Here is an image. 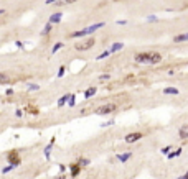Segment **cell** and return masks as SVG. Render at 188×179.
<instances>
[{"label": "cell", "mask_w": 188, "mask_h": 179, "mask_svg": "<svg viewBox=\"0 0 188 179\" xmlns=\"http://www.w3.org/2000/svg\"><path fill=\"white\" fill-rule=\"evenodd\" d=\"M114 122H116V120H109V122H107V123H102V126H107V125H114Z\"/></svg>", "instance_id": "d6a6232c"}, {"label": "cell", "mask_w": 188, "mask_h": 179, "mask_svg": "<svg viewBox=\"0 0 188 179\" xmlns=\"http://www.w3.org/2000/svg\"><path fill=\"white\" fill-rule=\"evenodd\" d=\"M51 28H53V25L48 21V23L45 25V28L41 30V36H46V35H50V31H51Z\"/></svg>", "instance_id": "4fadbf2b"}, {"label": "cell", "mask_w": 188, "mask_h": 179, "mask_svg": "<svg viewBox=\"0 0 188 179\" xmlns=\"http://www.w3.org/2000/svg\"><path fill=\"white\" fill-rule=\"evenodd\" d=\"M27 89H28V91H38L40 85L38 84H27Z\"/></svg>", "instance_id": "484cf974"}, {"label": "cell", "mask_w": 188, "mask_h": 179, "mask_svg": "<svg viewBox=\"0 0 188 179\" xmlns=\"http://www.w3.org/2000/svg\"><path fill=\"white\" fill-rule=\"evenodd\" d=\"M13 169H15V166H13V164H8V166H5V168L2 169V174H7V172L13 171Z\"/></svg>", "instance_id": "cb8c5ba5"}, {"label": "cell", "mask_w": 188, "mask_h": 179, "mask_svg": "<svg viewBox=\"0 0 188 179\" xmlns=\"http://www.w3.org/2000/svg\"><path fill=\"white\" fill-rule=\"evenodd\" d=\"M116 109H117L116 104H106V105L97 107V109H96V113H97V115H107V113L116 112Z\"/></svg>", "instance_id": "7a4b0ae2"}, {"label": "cell", "mask_w": 188, "mask_h": 179, "mask_svg": "<svg viewBox=\"0 0 188 179\" xmlns=\"http://www.w3.org/2000/svg\"><path fill=\"white\" fill-rule=\"evenodd\" d=\"M63 46H64V43H56V45H55L53 48H51V53L55 54V53H56V51H60V49L63 48Z\"/></svg>", "instance_id": "44dd1931"}, {"label": "cell", "mask_w": 188, "mask_h": 179, "mask_svg": "<svg viewBox=\"0 0 188 179\" xmlns=\"http://www.w3.org/2000/svg\"><path fill=\"white\" fill-rule=\"evenodd\" d=\"M177 179H188V171H187V172H185V174H181V176H180V178H177Z\"/></svg>", "instance_id": "1f68e13d"}, {"label": "cell", "mask_w": 188, "mask_h": 179, "mask_svg": "<svg viewBox=\"0 0 188 179\" xmlns=\"http://www.w3.org/2000/svg\"><path fill=\"white\" fill-rule=\"evenodd\" d=\"M159 18L155 17V15H150V17H147V21H157Z\"/></svg>", "instance_id": "f546056e"}, {"label": "cell", "mask_w": 188, "mask_h": 179, "mask_svg": "<svg viewBox=\"0 0 188 179\" xmlns=\"http://www.w3.org/2000/svg\"><path fill=\"white\" fill-rule=\"evenodd\" d=\"M122 48H124V43L117 41V43H114V45L111 46V53H116V51H119V49H122Z\"/></svg>", "instance_id": "7c38bea8"}, {"label": "cell", "mask_w": 188, "mask_h": 179, "mask_svg": "<svg viewBox=\"0 0 188 179\" xmlns=\"http://www.w3.org/2000/svg\"><path fill=\"white\" fill-rule=\"evenodd\" d=\"M107 56H111V49H107V51H104V53H101L99 56L96 58V59H97V61H99V59H106Z\"/></svg>", "instance_id": "7402d4cb"}, {"label": "cell", "mask_w": 188, "mask_h": 179, "mask_svg": "<svg viewBox=\"0 0 188 179\" xmlns=\"http://www.w3.org/2000/svg\"><path fill=\"white\" fill-rule=\"evenodd\" d=\"M109 79H111L109 72H107V74H101V76H99V81H109Z\"/></svg>", "instance_id": "4316f807"}, {"label": "cell", "mask_w": 188, "mask_h": 179, "mask_svg": "<svg viewBox=\"0 0 188 179\" xmlns=\"http://www.w3.org/2000/svg\"><path fill=\"white\" fill-rule=\"evenodd\" d=\"M78 164L81 166V168H84V166H88V164H89V159H86V158H79V159H78Z\"/></svg>", "instance_id": "603a6c76"}, {"label": "cell", "mask_w": 188, "mask_h": 179, "mask_svg": "<svg viewBox=\"0 0 188 179\" xmlns=\"http://www.w3.org/2000/svg\"><path fill=\"white\" fill-rule=\"evenodd\" d=\"M4 13H5V10H4V8H0V17H2Z\"/></svg>", "instance_id": "74e56055"}, {"label": "cell", "mask_w": 188, "mask_h": 179, "mask_svg": "<svg viewBox=\"0 0 188 179\" xmlns=\"http://www.w3.org/2000/svg\"><path fill=\"white\" fill-rule=\"evenodd\" d=\"M0 84H10V79L5 72H0Z\"/></svg>", "instance_id": "9a60e30c"}, {"label": "cell", "mask_w": 188, "mask_h": 179, "mask_svg": "<svg viewBox=\"0 0 188 179\" xmlns=\"http://www.w3.org/2000/svg\"><path fill=\"white\" fill-rule=\"evenodd\" d=\"M55 179H66V174H58Z\"/></svg>", "instance_id": "836d02e7"}, {"label": "cell", "mask_w": 188, "mask_h": 179, "mask_svg": "<svg viewBox=\"0 0 188 179\" xmlns=\"http://www.w3.org/2000/svg\"><path fill=\"white\" fill-rule=\"evenodd\" d=\"M64 72H66V67H64V66H61V67H60V71H58V77H63V76H64Z\"/></svg>", "instance_id": "83f0119b"}, {"label": "cell", "mask_w": 188, "mask_h": 179, "mask_svg": "<svg viewBox=\"0 0 188 179\" xmlns=\"http://www.w3.org/2000/svg\"><path fill=\"white\" fill-rule=\"evenodd\" d=\"M56 2H58V0H46L45 4H46V5H51V4H56Z\"/></svg>", "instance_id": "4dcf8cb0"}, {"label": "cell", "mask_w": 188, "mask_h": 179, "mask_svg": "<svg viewBox=\"0 0 188 179\" xmlns=\"http://www.w3.org/2000/svg\"><path fill=\"white\" fill-rule=\"evenodd\" d=\"M68 99H69V94H64L63 97H61L60 100H58V107H63L64 104H66V102H68Z\"/></svg>", "instance_id": "e0dca14e"}, {"label": "cell", "mask_w": 188, "mask_h": 179, "mask_svg": "<svg viewBox=\"0 0 188 179\" xmlns=\"http://www.w3.org/2000/svg\"><path fill=\"white\" fill-rule=\"evenodd\" d=\"M7 161H8V164L20 166L21 159H20V156H18V151L17 150H12L10 153H8V155H7Z\"/></svg>", "instance_id": "5b68a950"}, {"label": "cell", "mask_w": 188, "mask_h": 179, "mask_svg": "<svg viewBox=\"0 0 188 179\" xmlns=\"http://www.w3.org/2000/svg\"><path fill=\"white\" fill-rule=\"evenodd\" d=\"M135 63H139V64H152V53H139V54H135Z\"/></svg>", "instance_id": "277c9868"}, {"label": "cell", "mask_w": 188, "mask_h": 179, "mask_svg": "<svg viewBox=\"0 0 188 179\" xmlns=\"http://www.w3.org/2000/svg\"><path fill=\"white\" fill-rule=\"evenodd\" d=\"M104 26V23L102 21H99V23H94V25H91V26H88V28H83V30H79V31H74V33H71V38H83V36H88V35H91V33H94L96 30H99V28H102Z\"/></svg>", "instance_id": "6da1fadb"}, {"label": "cell", "mask_w": 188, "mask_h": 179, "mask_svg": "<svg viewBox=\"0 0 188 179\" xmlns=\"http://www.w3.org/2000/svg\"><path fill=\"white\" fill-rule=\"evenodd\" d=\"M162 61V54L160 53H152V64H159Z\"/></svg>", "instance_id": "5bb4252c"}, {"label": "cell", "mask_w": 188, "mask_h": 179, "mask_svg": "<svg viewBox=\"0 0 188 179\" xmlns=\"http://www.w3.org/2000/svg\"><path fill=\"white\" fill-rule=\"evenodd\" d=\"M183 41H188V33H181V35H177L173 38V43H183Z\"/></svg>", "instance_id": "30bf717a"}, {"label": "cell", "mask_w": 188, "mask_h": 179, "mask_svg": "<svg viewBox=\"0 0 188 179\" xmlns=\"http://www.w3.org/2000/svg\"><path fill=\"white\" fill-rule=\"evenodd\" d=\"M64 4H74V2H78V0H63Z\"/></svg>", "instance_id": "d590c367"}, {"label": "cell", "mask_w": 188, "mask_h": 179, "mask_svg": "<svg viewBox=\"0 0 188 179\" xmlns=\"http://www.w3.org/2000/svg\"><path fill=\"white\" fill-rule=\"evenodd\" d=\"M178 137L181 138V140H187L188 138V125H183L180 128V132H178Z\"/></svg>", "instance_id": "9c48e42d"}, {"label": "cell", "mask_w": 188, "mask_h": 179, "mask_svg": "<svg viewBox=\"0 0 188 179\" xmlns=\"http://www.w3.org/2000/svg\"><path fill=\"white\" fill-rule=\"evenodd\" d=\"M163 94H173V95H177V94H178V89H175V87H167V89H163Z\"/></svg>", "instance_id": "ac0fdd59"}, {"label": "cell", "mask_w": 188, "mask_h": 179, "mask_svg": "<svg viewBox=\"0 0 188 179\" xmlns=\"http://www.w3.org/2000/svg\"><path fill=\"white\" fill-rule=\"evenodd\" d=\"M181 151H183L181 148H177V151H175V155H177V156H180V155H181Z\"/></svg>", "instance_id": "e575fe53"}, {"label": "cell", "mask_w": 188, "mask_h": 179, "mask_svg": "<svg viewBox=\"0 0 188 179\" xmlns=\"http://www.w3.org/2000/svg\"><path fill=\"white\" fill-rule=\"evenodd\" d=\"M61 18H63V13H61V12H56V13H53V15L50 17V23H51V25L60 23V21H61Z\"/></svg>", "instance_id": "ba28073f"}, {"label": "cell", "mask_w": 188, "mask_h": 179, "mask_svg": "<svg viewBox=\"0 0 188 179\" xmlns=\"http://www.w3.org/2000/svg\"><path fill=\"white\" fill-rule=\"evenodd\" d=\"M144 137V133H140V132H134V133H129L125 135V143H135L137 140H140V138Z\"/></svg>", "instance_id": "8992f818"}, {"label": "cell", "mask_w": 188, "mask_h": 179, "mask_svg": "<svg viewBox=\"0 0 188 179\" xmlns=\"http://www.w3.org/2000/svg\"><path fill=\"white\" fill-rule=\"evenodd\" d=\"M76 104V95L74 94H69V99H68V105L69 107H74Z\"/></svg>", "instance_id": "ffe728a7"}, {"label": "cell", "mask_w": 188, "mask_h": 179, "mask_svg": "<svg viewBox=\"0 0 188 179\" xmlns=\"http://www.w3.org/2000/svg\"><path fill=\"white\" fill-rule=\"evenodd\" d=\"M170 150H172V146H165L162 150V153H163V155H168V153H170Z\"/></svg>", "instance_id": "f1b7e54d"}, {"label": "cell", "mask_w": 188, "mask_h": 179, "mask_svg": "<svg viewBox=\"0 0 188 179\" xmlns=\"http://www.w3.org/2000/svg\"><path fill=\"white\" fill-rule=\"evenodd\" d=\"M69 174H71L73 178L79 176V174H81V166H79L78 163H73V164L69 166Z\"/></svg>", "instance_id": "52a82bcc"}, {"label": "cell", "mask_w": 188, "mask_h": 179, "mask_svg": "<svg viewBox=\"0 0 188 179\" xmlns=\"http://www.w3.org/2000/svg\"><path fill=\"white\" fill-rule=\"evenodd\" d=\"M132 158V153H122V155H119L117 156V159L121 163H125V161H129V159Z\"/></svg>", "instance_id": "8fae6325"}, {"label": "cell", "mask_w": 188, "mask_h": 179, "mask_svg": "<svg viewBox=\"0 0 188 179\" xmlns=\"http://www.w3.org/2000/svg\"><path fill=\"white\" fill-rule=\"evenodd\" d=\"M94 94H96V87H89L88 91L84 92V97H86V99H89V97H92Z\"/></svg>", "instance_id": "2e32d148"}, {"label": "cell", "mask_w": 188, "mask_h": 179, "mask_svg": "<svg viewBox=\"0 0 188 179\" xmlns=\"http://www.w3.org/2000/svg\"><path fill=\"white\" fill-rule=\"evenodd\" d=\"M94 45H96V39L94 38H88V39H84V41H81V43H76L74 48L78 49V51H86V49L92 48Z\"/></svg>", "instance_id": "3957f363"}, {"label": "cell", "mask_w": 188, "mask_h": 179, "mask_svg": "<svg viewBox=\"0 0 188 179\" xmlns=\"http://www.w3.org/2000/svg\"><path fill=\"white\" fill-rule=\"evenodd\" d=\"M25 112H30V113H33V115H36L38 110H36V107H25Z\"/></svg>", "instance_id": "d4e9b609"}, {"label": "cell", "mask_w": 188, "mask_h": 179, "mask_svg": "<svg viewBox=\"0 0 188 179\" xmlns=\"http://www.w3.org/2000/svg\"><path fill=\"white\" fill-rule=\"evenodd\" d=\"M51 150H53V143H50V145H46L45 146V156L48 159H50V153H51Z\"/></svg>", "instance_id": "d6986e66"}, {"label": "cell", "mask_w": 188, "mask_h": 179, "mask_svg": "<svg viewBox=\"0 0 188 179\" xmlns=\"http://www.w3.org/2000/svg\"><path fill=\"white\" fill-rule=\"evenodd\" d=\"M125 23H127L125 20H117V25H125Z\"/></svg>", "instance_id": "8d00e7d4"}]
</instances>
